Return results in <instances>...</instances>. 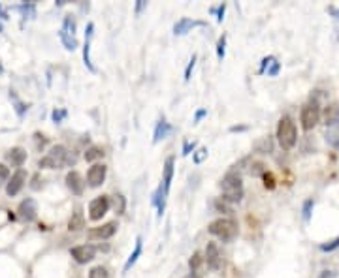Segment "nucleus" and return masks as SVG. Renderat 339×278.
Instances as JSON below:
<instances>
[{
	"mask_svg": "<svg viewBox=\"0 0 339 278\" xmlns=\"http://www.w3.org/2000/svg\"><path fill=\"white\" fill-rule=\"evenodd\" d=\"M108 211H110V197L108 195H98L89 205V218L93 222H98Z\"/></svg>",
	"mask_w": 339,
	"mask_h": 278,
	"instance_id": "6",
	"label": "nucleus"
},
{
	"mask_svg": "<svg viewBox=\"0 0 339 278\" xmlns=\"http://www.w3.org/2000/svg\"><path fill=\"white\" fill-rule=\"evenodd\" d=\"M220 190H222V201L228 203H239L243 199V181H241V175L236 173V171H228L222 181H220Z\"/></svg>",
	"mask_w": 339,
	"mask_h": 278,
	"instance_id": "1",
	"label": "nucleus"
},
{
	"mask_svg": "<svg viewBox=\"0 0 339 278\" xmlns=\"http://www.w3.org/2000/svg\"><path fill=\"white\" fill-rule=\"evenodd\" d=\"M74 162H76V158L68 152L66 147L55 145V147H51V151L43 158H40L38 166L43 169H60L64 168V166H72Z\"/></svg>",
	"mask_w": 339,
	"mask_h": 278,
	"instance_id": "2",
	"label": "nucleus"
},
{
	"mask_svg": "<svg viewBox=\"0 0 339 278\" xmlns=\"http://www.w3.org/2000/svg\"><path fill=\"white\" fill-rule=\"evenodd\" d=\"M76 19H74V15H64V19H62V32L70 34V36H76Z\"/></svg>",
	"mask_w": 339,
	"mask_h": 278,
	"instance_id": "25",
	"label": "nucleus"
},
{
	"mask_svg": "<svg viewBox=\"0 0 339 278\" xmlns=\"http://www.w3.org/2000/svg\"><path fill=\"white\" fill-rule=\"evenodd\" d=\"M83 226H85L83 211H81V209H76V211L72 212L70 222H68V229H70V231H79V229H83Z\"/></svg>",
	"mask_w": 339,
	"mask_h": 278,
	"instance_id": "19",
	"label": "nucleus"
},
{
	"mask_svg": "<svg viewBox=\"0 0 339 278\" xmlns=\"http://www.w3.org/2000/svg\"><path fill=\"white\" fill-rule=\"evenodd\" d=\"M19 214H21V218L26 220V222H32L36 216H38V207H36V201L30 199V197H26L23 201L19 203Z\"/></svg>",
	"mask_w": 339,
	"mask_h": 278,
	"instance_id": "13",
	"label": "nucleus"
},
{
	"mask_svg": "<svg viewBox=\"0 0 339 278\" xmlns=\"http://www.w3.org/2000/svg\"><path fill=\"white\" fill-rule=\"evenodd\" d=\"M224 53H226V36H220L219 42H217V57H219V60L224 59Z\"/></svg>",
	"mask_w": 339,
	"mask_h": 278,
	"instance_id": "31",
	"label": "nucleus"
},
{
	"mask_svg": "<svg viewBox=\"0 0 339 278\" xmlns=\"http://www.w3.org/2000/svg\"><path fill=\"white\" fill-rule=\"evenodd\" d=\"M66 117H68V111L66 109H53V113H51L53 122H60V120H64Z\"/></svg>",
	"mask_w": 339,
	"mask_h": 278,
	"instance_id": "33",
	"label": "nucleus"
},
{
	"mask_svg": "<svg viewBox=\"0 0 339 278\" xmlns=\"http://www.w3.org/2000/svg\"><path fill=\"white\" fill-rule=\"evenodd\" d=\"M9 181V169L4 166V164H0V185H6Z\"/></svg>",
	"mask_w": 339,
	"mask_h": 278,
	"instance_id": "35",
	"label": "nucleus"
},
{
	"mask_svg": "<svg viewBox=\"0 0 339 278\" xmlns=\"http://www.w3.org/2000/svg\"><path fill=\"white\" fill-rule=\"evenodd\" d=\"M173 164H175V158L173 156H170L166 164H164V177H162V188H164V192L168 194L170 192V186H171V179H173Z\"/></svg>",
	"mask_w": 339,
	"mask_h": 278,
	"instance_id": "17",
	"label": "nucleus"
},
{
	"mask_svg": "<svg viewBox=\"0 0 339 278\" xmlns=\"http://www.w3.org/2000/svg\"><path fill=\"white\" fill-rule=\"evenodd\" d=\"M66 186L72 190V194L81 195L83 194V190H85V181L77 171H70V173L66 175Z\"/></svg>",
	"mask_w": 339,
	"mask_h": 278,
	"instance_id": "14",
	"label": "nucleus"
},
{
	"mask_svg": "<svg viewBox=\"0 0 339 278\" xmlns=\"http://www.w3.org/2000/svg\"><path fill=\"white\" fill-rule=\"evenodd\" d=\"M17 9L23 13L25 19H32V17L36 15V4H34V2H25V4L17 6Z\"/></svg>",
	"mask_w": 339,
	"mask_h": 278,
	"instance_id": "27",
	"label": "nucleus"
},
{
	"mask_svg": "<svg viewBox=\"0 0 339 278\" xmlns=\"http://www.w3.org/2000/svg\"><path fill=\"white\" fill-rule=\"evenodd\" d=\"M9 98L13 100V105H15V113H17V117H23V115H25V113H26V109H28V105H26V103H23V101L19 100V98H17V96H15V94H13V93L9 94Z\"/></svg>",
	"mask_w": 339,
	"mask_h": 278,
	"instance_id": "29",
	"label": "nucleus"
},
{
	"mask_svg": "<svg viewBox=\"0 0 339 278\" xmlns=\"http://www.w3.org/2000/svg\"><path fill=\"white\" fill-rule=\"evenodd\" d=\"M207 158V149H198L194 152V164H202Z\"/></svg>",
	"mask_w": 339,
	"mask_h": 278,
	"instance_id": "37",
	"label": "nucleus"
},
{
	"mask_svg": "<svg viewBox=\"0 0 339 278\" xmlns=\"http://www.w3.org/2000/svg\"><path fill=\"white\" fill-rule=\"evenodd\" d=\"M59 38H60V42H62V45L66 47L68 51H74V49H77V38L76 36H70V34H66V32H62L60 30L59 32Z\"/></svg>",
	"mask_w": 339,
	"mask_h": 278,
	"instance_id": "24",
	"label": "nucleus"
},
{
	"mask_svg": "<svg viewBox=\"0 0 339 278\" xmlns=\"http://www.w3.org/2000/svg\"><path fill=\"white\" fill-rule=\"evenodd\" d=\"M110 205H113V209H115L117 214H123V212H125V207H127V199H125L121 194H117V195H113V201H111Z\"/></svg>",
	"mask_w": 339,
	"mask_h": 278,
	"instance_id": "28",
	"label": "nucleus"
},
{
	"mask_svg": "<svg viewBox=\"0 0 339 278\" xmlns=\"http://www.w3.org/2000/svg\"><path fill=\"white\" fill-rule=\"evenodd\" d=\"M326 139H328V143H330L332 147H336V149L339 151V120L336 122V124L328 126V134H326Z\"/></svg>",
	"mask_w": 339,
	"mask_h": 278,
	"instance_id": "23",
	"label": "nucleus"
},
{
	"mask_svg": "<svg viewBox=\"0 0 339 278\" xmlns=\"http://www.w3.org/2000/svg\"><path fill=\"white\" fill-rule=\"evenodd\" d=\"M328 11H330V13H334V15H336V19H339V9H336V8H328Z\"/></svg>",
	"mask_w": 339,
	"mask_h": 278,
	"instance_id": "51",
	"label": "nucleus"
},
{
	"mask_svg": "<svg viewBox=\"0 0 339 278\" xmlns=\"http://www.w3.org/2000/svg\"><path fill=\"white\" fill-rule=\"evenodd\" d=\"M142 246H144V241H142V237H138V239H136L134 252L130 254V258H128L127 263H125V267H123V273H128V271L132 269V265L138 262V258L142 256Z\"/></svg>",
	"mask_w": 339,
	"mask_h": 278,
	"instance_id": "18",
	"label": "nucleus"
},
{
	"mask_svg": "<svg viewBox=\"0 0 339 278\" xmlns=\"http://www.w3.org/2000/svg\"><path fill=\"white\" fill-rule=\"evenodd\" d=\"M203 262L207 263L213 271L220 269V265H222V258H220V250H219V246H217V243H207Z\"/></svg>",
	"mask_w": 339,
	"mask_h": 278,
	"instance_id": "10",
	"label": "nucleus"
},
{
	"mask_svg": "<svg viewBox=\"0 0 339 278\" xmlns=\"http://www.w3.org/2000/svg\"><path fill=\"white\" fill-rule=\"evenodd\" d=\"M106 173H108V168L104 164H94L93 168L89 169L87 173V183L91 188H98V186L106 181Z\"/></svg>",
	"mask_w": 339,
	"mask_h": 278,
	"instance_id": "9",
	"label": "nucleus"
},
{
	"mask_svg": "<svg viewBox=\"0 0 339 278\" xmlns=\"http://www.w3.org/2000/svg\"><path fill=\"white\" fill-rule=\"evenodd\" d=\"M34 139H36L38 149H43V147L47 145V137H43V135H40V134H34Z\"/></svg>",
	"mask_w": 339,
	"mask_h": 278,
	"instance_id": "42",
	"label": "nucleus"
},
{
	"mask_svg": "<svg viewBox=\"0 0 339 278\" xmlns=\"http://www.w3.org/2000/svg\"><path fill=\"white\" fill-rule=\"evenodd\" d=\"M338 246H339V237L334 239V241H330V243H326V245H321V250L322 252H332V250H336Z\"/></svg>",
	"mask_w": 339,
	"mask_h": 278,
	"instance_id": "36",
	"label": "nucleus"
},
{
	"mask_svg": "<svg viewBox=\"0 0 339 278\" xmlns=\"http://www.w3.org/2000/svg\"><path fill=\"white\" fill-rule=\"evenodd\" d=\"M202 263H203V256L200 252H194L192 254V258H190V262H188V267H190L192 273H196V271L200 269Z\"/></svg>",
	"mask_w": 339,
	"mask_h": 278,
	"instance_id": "30",
	"label": "nucleus"
},
{
	"mask_svg": "<svg viewBox=\"0 0 339 278\" xmlns=\"http://www.w3.org/2000/svg\"><path fill=\"white\" fill-rule=\"evenodd\" d=\"M0 32H2V25H0Z\"/></svg>",
	"mask_w": 339,
	"mask_h": 278,
	"instance_id": "53",
	"label": "nucleus"
},
{
	"mask_svg": "<svg viewBox=\"0 0 339 278\" xmlns=\"http://www.w3.org/2000/svg\"><path fill=\"white\" fill-rule=\"evenodd\" d=\"M264 185H266V188H273L275 186V183H273V177H271V173H264Z\"/></svg>",
	"mask_w": 339,
	"mask_h": 278,
	"instance_id": "45",
	"label": "nucleus"
},
{
	"mask_svg": "<svg viewBox=\"0 0 339 278\" xmlns=\"http://www.w3.org/2000/svg\"><path fill=\"white\" fill-rule=\"evenodd\" d=\"M2 72H4V68H2V64H0V74H2Z\"/></svg>",
	"mask_w": 339,
	"mask_h": 278,
	"instance_id": "52",
	"label": "nucleus"
},
{
	"mask_svg": "<svg viewBox=\"0 0 339 278\" xmlns=\"http://www.w3.org/2000/svg\"><path fill=\"white\" fill-rule=\"evenodd\" d=\"M313 207H315V201H313V199H307V201L304 203V218H305V220L311 218V212H313Z\"/></svg>",
	"mask_w": 339,
	"mask_h": 278,
	"instance_id": "34",
	"label": "nucleus"
},
{
	"mask_svg": "<svg viewBox=\"0 0 339 278\" xmlns=\"http://www.w3.org/2000/svg\"><path fill=\"white\" fill-rule=\"evenodd\" d=\"M300 120H302V126L304 130H313L317 124H319V120H321V109H319V105L317 103H307L302 107V113H300Z\"/></svg>",
	"mask_w": 339,
	"mask_h": 278,
	"instance_id": "5",
	"label": "nucleus"
},
{
	"mask_svg": "<svg viewBox=\"0 0 339 278\" xmlns=\"http://www.w3.org/2000/svg\"><path fill=\"white\" fill-rule=\"evenodd\" d=\"M166 192H164V188H162V185L159 186V190L155 192V195H153V205L159 209V216H162L164 214V209H166Z\"/></svg>",
	"mask_w": 339,
	"mask_h": 278,
	"instance_id": "20",
	"label": "nucleus"
},
{
	"mask_svg": "<svg viewBox=\"0 0 339 278\" xmlns=\"http://www.w3.org/2000/svg\"><path fill=\"white\" fill-rule=\"evenodd\" d=\"M334 277H336V275H334L332 271H324V273H322V277H321V278H334Z\"/></svg>",
	"mask_w": 339,
	"mask_h": 278,
	"instance_id": "49",
	"label": "nucleus"
},
{
	"mask_svg": "<svg viewBox=\"0 0 339 278\" xmlns=\"http://www.w3.org/2000/svg\"><path fill=\"white\" fill-rule=\"evenodd\" d=\"M89 278H110L108 277V271L104 269V267H94V269H91V273H89Z\"/></svg>",
	"mask_w": 339,
	"mask_h": 278,
	"instance_id": "32",
	"label": "nucleus"
},
{
	"mask_svg": "<svg viewBox=\"0 0 339 278\" xmlns=\"http://www.w3.org/2000/svg\"><path fill=\"white\" fill-rule=\"evenodd\" d=\"M273 60H275L273 57H268V59H264V60H262V66H260V72H264V70H266V68L270 66L271 62H273Z\"/></svg>",
	"mask_w": 339,
	"mask_h": 278,
	"instance_id": "46",
	"label": "nucleus"
},
{
	"mask_svg": "<svg viewBox=\"0 0 339 278\" xmlns=\"http://www.w3.org/2000/svg\"><path fill=\"white\" fill-rule=\"evenodd\" d=\"M196 55H192V59H190V62H188V66H186V70H185V81H188L190 79V74H192V70H194V66H196Z\"/></svg>",
	"mask_w": 339,
	"mask_h": 278,
	"instance_id": "38",
	"label": "nucleus"
},
{
	"mask_svg": "<svg viewBox=\"0 0 339 278\" xmlns=\"http://www.w3.org/2000/svg\"><path fill=\"white\" fill-rule=\"evenodd\" d=\"M215 11H217V21H219V23H222V19H224V11H226V6H224V4H220L217 9H215V8L211 9V13H215Z\"/></svg>",
	"mask_w": 339,
	"mask_h": 278,
	"instance_id": "39",
	"label": "nucleus"
},
{
	"mask_svg": "<svg viewBox=\"0 0 339 278\" xmlns=\"http://www.w3.org/2000/svg\"><path fill=\"white\" fill-rule=\"evenodd\" d=\"M215 209H217L219 212H232V211H230V207L226 205V201H222V199L215 201Z\"/></svg>",
	"mask_w": 339,
	"mask_h": 278,
	"instance_id": "40",
	"label": "nucleus"
},
{
	"mask_svg": "<svg viewBox=\"0 0 339 278\" xmlns=\"http://www.w3.org/2000/svg\"><path fill=\"white\" fill-rule=\"evenodd\" d=\"M104 154H106V152H104V149H102V147H89V149L85 151V160H87V162L100 160Z\"/></svg>",
	"mask_w": 339,
	"mask_h": 278,
	"instance_id": "26",
	"label": "nucleus"
},
{
	"mask_svg": "<svg viewBox=\"0 0 339 278\" xmlns=\"http://www.w3.org/2000/svg\"><path fill=\"white\" fill-rule=\"evenodd\" d=\"M6 160H8L13 168H21L26 162V151L21 149V147H13V149H9L8 154H6Z\"/></svg>",
	"mask_w": 339,
	"mask_h": 278,
	"instance_id": "15",
	"label": "nucleus"
},
{
	"mask_svg": "<svg viewBox=\"0 0 339 278\" xmlns=\"http://www.w3.org/2000/svg\"><path fill=\"white\" fill-rule=\"evenodd\" d=\"M170 132H171V126H170L168 122H166V120L162 118V120H159V122H157V128H155V137H153V141H155V143H159V141H161V139H164V137H166Z\"/></svg>",
	"mask_w": 339,
	"mask_h": 278,
	"instance_id": "21",
	"label": "nucleus"
},
{
	"mask_svg": "<svg viewBox=\"0 0 339 278\" xmlns=\"http://www.w3.org/2000/svg\"><path fill=\"white\" fill-rule=\"evenodd\" d=\"M205 115H207V111H205V109H200V111H196L194 124H196V122H200V118H203V117H205Z\"/></svg>",
	"mask_w": 339,
	"mask_h": 278,
	"instance_id": "47",
	"label": "nucleus"
},
{
	"mask_svg": "<svg viewBox=\"0 0 339 278\" xmlns=\"http://www.w3.org/2000/svg\"><path fill=\"white\" fill-rule=\"evenodd\" d=\"M40 183H43V179H40V175H34L30 188H32V190H40V188H42V185H40Z\"/></svg>",
	"mask_w": 339,
	"mask_h": 278,
	"instance_id": "44",
	"label": "nucleus"
},
{
	"mask_svg": "<svg viewBox=\"0 0 339 278\" xmlns=\"http://www.w3.org/2000/svg\"><path fill=\"white\" fill-rule=\"evenodd\" d=\"M93 34H94V25H93V23H89V25H87V28H85L83 60H85V66L89 68L91 72H96V68H94L93 60H91V40H93Z\"/></svg>",
	"mask_w": 339,
	"mask_h": 278,
	"instance_id": "11",
	"label": "nucleus"
},
{
	"mask_svg": "<svg viewBox=\"0 0 339 278\" xmlns=\"http://www.w3.org/2000/svg\"><path fill=\"white\" fill-rule=\"evenodd\" d=\"M277 141L279 145L288 151V149H292L298 141V130H296V124H294V120L290 117H283L279 120V124H277Z\"/></svg>",
	"mask_w": 339,
	"mask_h": 278,
	"instance_id": "3",
	"label": "nucleus"
},
{
	"mask_svg": "<svg viewBox=\"0 0 339 278\" xmlns=\"http://www.w3.org/2000/svg\"><path fill=\"white\" fill-rule=\"evenodd\" d=\"M117 228H119L117 222H108V224H104V226L89 229V237H91V239H110V237L115 235Z\"/></svg>",
	"mask_w": 339,
	"mask_h": 278,
	"instance_id": "12",
	"label": "nucleus"
},
{
	"mask_svg": "<svg viewBox=\"0 0 339 278\" xmlns=\"http://www.w3.org/2000/svg\"><path fill=\"white\" fill-rule=\"evenodd\" d=\"M243 130H247V126H232L230 128V132H243Z\"/></svg>",
	"mask_w": 339,
	"mask_h": 278,
	"instance_id": "50",
	"label": "nucleus"
},
{
	"mask_svg": "<svg viewBox=\"0 0 339 278\" xmlns=\"http://www.w3.org/2000/svg\"><path fill=\"white\" fill-rule=\"evenodd\" d=\"M145 6H147V2H145V0H138V4H136V13H140Z\"/></svg>",
	"mask_w": 339,
	"mask_h": 278,
	"instance_id": "48",
	"label": "nucleus"
},
{
	"mask_svg": "<svg viewBox=\"0 0 339 278\" xmlns=\"http://www.w3.org/2000/svg\"><path fill=\"white\" fill-rule=\"evenodd\" d=\"M194 26H205V23H203V21H192V19L183 17L181 21H177V23L173 25V34H175V36H183V34H186L190 28H194Z\"/></svg>",
	"mask_w": 339,
	"mask_h": 278,
	"instance_id": "16",
	"label": "nucleus"
},
{
	"mask_svg": "<svg viewBox=\"0 0 339 278\" xmlns=\"http://www.w3.org/2000/svg\"><path fill=\"white\" fill-rule=\"evenodd\" d=\"M279 62H277V60H273V62H271V68L270 70H268V76H271V77H275L277 76V74H279Z\"/></svg>",
	"mask_w": 339,
	"mask_h": 278,
	"instance_id": "41",
	"label": "nucleus"
},
{
	"mask_svg": "<svg viewBox=\"0 0 339 278\" xmlns=\"http://www.w3.org/2000/svg\"><path fill=\"white\" fill-rule=\"evenodd\" d=\"M209 233L219 237L224 243H230L237 235V224L230 218H219L209 224Z\"/></svg>",
	"mask_w": 339,
	"mask_h": 278,
	"instance_id": "4",
	"label": "nucleus"
},
{
	"mask_svg": "<svg viewBox=\"0 0 339 278\" xmlns=\"http://www.w3.org/2000/svg\"><path fill=\"white\" fill-rule=\"evenodd\" d=\"M25 183H26V171L19 168L15 173L9 177L8 183H6V194H8L9 197L17 195L19 192H21V188L25 186Z\"/></svg>",
	"mask_w": 339,
	"mask_h": 278,
	"instance_id": "7",
	"label": "nucleus"
},
{
	"mask_svg": "<svg viewBox=\"0 0 339 278\" xmlns=\"http://www.w3.org/2000/svg\"><path fill=\"white\" fill-rule=\"evenodd\" d=\"M324 120H326V126H332L339 120V107L336 103H332L330 107H326L324 111Z\"/></svg>",
	"mask_w": 339,
	"mask_h": 278,
	"instance_id": "22",
	"label": "nucleus"
},
{
	"mask_svg": "<svg viewBox=\"0 0 339 278\" xmlns=\"http://www.w3.org/2000/svg\"><path fill=\"white\" fill-rule=\"evenodd\" d=\"M194 147H196V143L194 141H192V143H190V141H185V143H183V154H190V152L194 151Z\"/></svg>",
	"mask_w": 339,
	"mask_h": 278,
	"instance_id": "43",
	"label": "nucleus"
},
{
	"mask_svg": "<svg viewBox=\"0 0 339 278\" xmlns=\"http://www.w3.org/2000/svg\"><path fill=\"white\" fill-rule=\"evenodd\" d=\"M70 254H72V258L76 260L77 263H89L94 260V256H96V246L93 245H81V246H74L72 250H70Z\"/></svg>",
	"mask_w": 339,
	"mask_h": 278,
	"instance_id": "8",
	"label": "nucleus"
}]
</instances>
